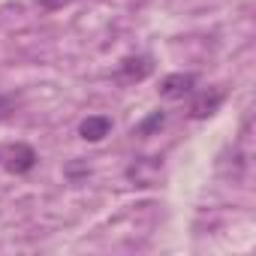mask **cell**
Wrapping results in <instances>:
<instances>
[{
    "label": "cell",
    "mask_w": 256,
    "mask_h": 256,
    "mask_svg": "<svg viewBox=\"0 0 256 256\" xmlns=\"http://www.w3.org/2000/svg\"><path fill=\"white\" fill-rule=\"evenodd\" d=\"M160 96L163 100H184L196 90V76L193 72H169L163 82H160Z\"/></svg>",
    "instance_id": "6da1fadb"
},
{
    "label": "cell",
    "mask_w": 256,
    "mask_h": 256,
    "mask_svg": "<svg viewBox=\"0 0 256 256\" xmlns=\"http://www.w3.org/2000/svg\"><path fill=\"white\" fill-rule=\"evenodd\" d=\"M36 151L30 148V145H24V142H16L10 151H6V160H4V166H6V172L10 175H28L34 166H36Z\"/></svg>",
    "instance_id": "7a4b0ae2"
},
{
    "label": "cell",
    "mask_w": 256,
    "mask_h": 256,
    "mask_svg": "<svg viewBox=\"0 0 256 256\" xmlns=\"http://www.w3.org/2000/svg\"><path fill=\"white\" fill-rule=\"evenodd\" d=\"M223 96H226V94H223L220 88H208V90L196 94L193 102H190V118H193V120H205V118H211V114L220 108Z\"/></svg>",
    "instance_id": "3957f363"
},
{
    "label": "cell",
    "mask_w": 256,
    "mask_h": 256,
    "mask_svg": "<svg viewBox=\"0 0 256 256\" xmlns=\"http://www.w3.org/2000/svg\"><path fill=\"white\" fill-rule=\"evenodd\" d=\"M151 72H154V64H151V58H145V54H139V58H124L120 66H118V78L126 82V84L145 82Z\"/></svg>",
    "instance_id": "277c9868"
},
{
    "label": "cell",
    "mask_w": 256,
    "mask_h": 256,
    "mask_svg": "<svg viewBox=\"0 0 256 256\" xmlns=\"http://www.w3.org/2000/svg\"><path fill=\"white\" fill-rule=\"evenodd\" d=\"M108 133H112V118H106V114H88L78 124V136L84 142H102Z\"/></svg>",
    "instance_id": "5b68a950"
},
{
    "label": "cell",
    "mask_w": 256,
    "mask_h": 256,
    "mask_svg": "<svg viewBox=\"0 0 256 256\" xmlns=\"http://www.w3.org/2000/svg\"><path fill=\"white\" fill-rule=\"evenodd\" d=\"M166 126V112H151L142 124H136L133 126V136H154V133H160Z\"/></svg>",
    "instance_id": "8992f818"
},
{
    "label": "cell",
    "mask_w": 256,
    "mask_h": 256,
    "mask_svg": "<svg viewBox=\"0 0 256 256\" xmlns=\"http://www.w3.org/2000/svg\"><path fill=\"white\" fill-rule=\"evenodd\" d=\"M12 106H16V100L12 96H6V94H0V120H4L10 112H12Z\"/></svg>",
    "instance_id": "52a82bcc"
},
{
    "label": "cell",
    "mask_w": 256,
    "mask_h": 256,
    "mask_svg": "<svg viewBox=\"0 0 256 256\" xmlns=\"http://www.w3.org/2000/svg\"><path fill=\"white\" fill-rule=\"evenodd\" d=\"M36 4L42 6V10H48V12H54V10H64L70 0H36Z\"/></svg>",
    "instance_id": "ba28073f"
}]
</instances>
